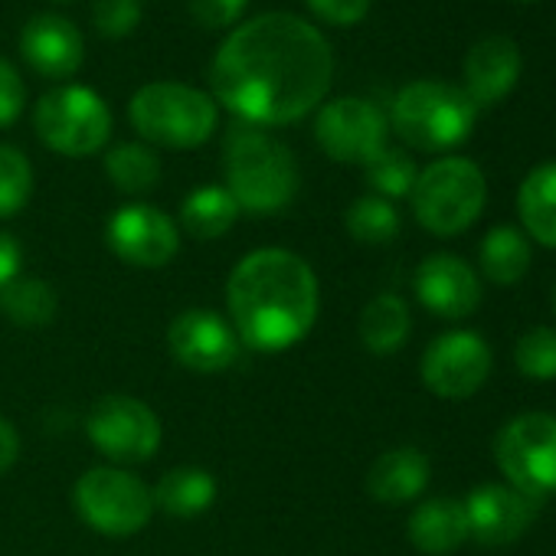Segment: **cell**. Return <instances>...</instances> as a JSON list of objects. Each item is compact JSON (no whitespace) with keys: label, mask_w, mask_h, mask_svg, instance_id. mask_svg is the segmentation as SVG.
Returning <instances> with one entry per match:
<instances>
[{"label":"cell","mask_w":556,"mask_h":556,"mask_svg":"<svg viewBox=\"0 0 556 556\" xmlns=\"http://www.w3.org/2000/svg\"><path fill=\"white\" fill-rule=\"evenodd\" d=\"M105 239L122 262L138 265V268H164L180 249L177 223L164 210L148 206V203L122 206L109 219Z\"/></svg>","instance_id":"obj_13"},{"label":"cell","mask_w":556,"mask_h":556,"mask_svg":"<svg viewBox=\"0 0 556 556\" xmlns=\"http://www.w3.org/2000/svg\"><path fill=\"white\" fill-rule=\"evenodd\" d=\"M226 190L249 213H282L299 193V161L295 154L262 128H232L223 148Z\"/></svg>","instance_id":"obj_3"},{"label":"cell","mask_w":556,"mask_h":556,"mask_svg":"<svg viewBox=\"0 0 556 556\" xmlns=\"http://www.w3.org/2000/svg\"><path fill=\"white\" fill-rule=\"evenodd\" d=\"M40 141L66 157H89L109 144L112 112L89 86H63L47 92L34 112Z\"/></svg>","instance_id":"obj_8"},{"label":"cell","mask_w":556,"mask_h":556,"mask_svg":"<svg viewBox=\"0 0 556 556\" xmlns=\"http://www.w3.org/2000/svg\"><path fill=\"white\" fill-rule=\"evenodd\" d=\"M494 357L481 334L448 331L435 338L422 354V383L442 400H468L491 377Z\"/></svg>","instance_id":"obj_11"},{"label":"cell","mask_w":556,"mask_h":556,"mask_svg":"<svg viewBox=\"0 0 556 556\" xmlns=\"http://www.w3.org/2000/svg\"><path fill=\"white\" fill-rule=\"evenodd\" d=\"M56 292L43 278H14L0 289V315L17 328H43L56 318Z\"/></svg>","instance_id":"obj_26"},{"label":"cell","mask_w":556,"mask_h":556,"mask_svg":"<svg viewBox=\"0 0 556 556\" xmlns=\"http://www.w3.org/2000/svg\"><path fill=\"white\" fill-rule=\"evenodd\" d=\"M478 122V105L471 96L452 83H409L393 102L396 135L419 151H448L462 144Z\"/></svg>","instance_id":"obj_5"},{"label":"cell","mask_w":556,"mask_h":556,"mask_svg":"<svg viewBox=\"0 0 556 556\" xmlns=\"http://www.w3.org/2000/svg\"><path fill=\"white\" fill-rule=\"evenodd\" d=\"M370 4H374V0H308V8L321 21H328L334 27H354V24H361L367 17Z\"/></svg>","instance_id":"obj_35"},{"label":"cell","mask_w":556,"mask_h":556,"mask_svg":"<svg viewBox=\"0 0 556 556\" xmlns=\"http://www.w3.org/2000/svg\"><path fill=\"white\" fill-rule=\"evenodd\" d=\"M348 232L364 242V245H387L400 232V213L390 200L383 197H361L351 203L348 216Z\"/></svg>","instance_id":"obj_28"},{"label":"cell","mask_w":556,"mask_h":556,"mask_svg":"<svg viewBox=\"0 0 556 556\" xmlns=\"http://www.w3.org/2000/svg\"><path fill=\"white\" fill-rule=\"evenodd\" d=\"M520 79V50L510 37L491 34L481 37L468 56H465V92L471 96V102L481 105H494L501 102Z\"/></svg>","instance_id":"obj_18"},{"label":"cell","mask_w":556,"mask_h":556,"mask_svg":"<svg viewBox=\"0 0 556 556\" xmlns=\"http://www.w3.org/2000/svg\"><path fill=\"white\" fill-rule=\"evenodd\" d=\"M494 462L510 488L536 504L556 494V416L520 413L494 435Z\"/></svg>","instance_id":"obj_7"},{"label":"cell","mask_w":556,"mask_h":556,"mask_svg":"<svg viewBox=\"0 0 556 556\" xmlns=\"http://www.w3.org/2000/svg\"><path fill=\"white\" fill-rule=\"evenodd\" d=\"M367 184L377 190V197L383 200H400V197H409L413 187H416V164L406 151H396V148H383L380 154H374L367 164Z\"/></svg>","instance_id":"obj_29"},{"label":"cell","mask_w":556,"mask_h":556,"mask_svg":"<svg viewBox=\"0 0 556 556\" xmlns=\"http://www.w3.org/2000/svg\"><path fill=\"white\" fill-rule=\"evenodd\" d=\"M249 0H187L190 8V17L206 27V30H223V27H232L242 11H245Z\"/></svg>","instance_id":"obj_33"},{"label":"cell","mask_w":556,"mask_h":556,"mask_svg":"<svg viewBox=\"0 0 556 556\" xmlns=\"http://www.w3.org/2000/svg\"><path fill=\"white\" fill-rule=\"evenodd\" d=\"M533 262V249L523 229L514 226H494L478 249V265L481 275L494 286H517L520 278L527 275Z\"/></svg>","instance_id":"obj_22"},{"label":"cell","mask_w":556,"mask_h":556,"mask_svg":"<svg viewBox=\"0 0 556 556\" xmlns=\"http://www.w3.org/2000/svg\"><path fill=\"white\" fill-rule=\"evenodd\" d=\"M226 305L242 344L278 354L312 334L321 308L318 278L289 249H255L229 271Z\"/></svg>","instance_id":"obj_2"},{"label":"cell","mask_w":556,"mask_h":556,"mask_svg":"<svg viewBox=\"0 0 556 556\" xmlns=\"http://www.w3.org/2000/svg\"><path fill=\"white\" fill-rule=\"evenodd\" d=\"M429 475H432V465H429V458L419 448H413V445L390 448V452H383L370 465V471H367V491H370L374 501L390 504V507H400V504L416 501L426 491Z\"/></svg>","instance_id":"obj_19"},{"label":"cell","mask_w":556,"mask_h":556,"mask_svg":"<svg viewBox=\"0 0 556 556\" xmlns=\"http://www.w3.org/2000/svg\"><path fill=\"white\" fill-rule=\"evenodd\" d=\"M462 504H465L468 536L481 546H507L520 540L540 510L533 497L520 494L510 484H481Z\"/></svg>","instance_id":"obj_16"},{"label":"cell","mask_w":556,"mask_h":556,"mask_svg":"<svg viewBox=\"0 0 556 556\" xmlns=\"http://www.w3.org/2000/svg\"><path fill=\"white\" fill-rule=\"evenodd\" d=\"M413 331V318H409V305L400 295H377L367 302V308L361 312V341L370 354H396Z\"/></svg>","instance_id":"obj_23"},{"label":"cell","mask_w":556,"mask_h":556,"mask_svg":"<svg viewBox=\"0 0 556 556\" xmlns=\"http://www.w3.org/2000/svg\"><path fill=\"white\" fill-rule=\"evenodd\" d=\"M79 517L102 536L141 533L154 514L151 488L122 468H92L73 488Z\"/></svg>","instance_id":"obj_9"},{"label":"cell","mask_w":556,"mask_h":556,"mask_svg":"<svg viewBox=\"0 0 556 556\" xmlns=\"http://www.w3.org/2000/svg\"><path fill=\"white\" fill-rule=\"evenodd\" d=\"M465 540L468 520L458 497H429L409 517V543L426 556H448Z\"/></svg>","instance_id":"obj_20"},{"label":"cell","mask_w":556,"mask_h":556,"mask_svg":"<svg viewBox=\"0 0 556 556\" xmlns=\"http://www.w3.org/2000/svg\"><path fill=\"white\" fill-rule=\"evenodd\" d=\"M154 494V507L174 514V517H197L216 501V478L206 468L180 465L161 475Z\"/></svg>","instance_id":"obj_24"},{"label":"cell","mask_w":556,"mask_h":556,"mask_svg":"<svg viewBox=\"0 0 556 556\" xmlns=\"http://www.w3.org/2000/svg\"><path fill=\"white\" fill-rule=\"evenodd\" d=\"M167 344L177 364L193 374H223L239 357V338L232 325L206 308L177 315L167 331Z\"/></svg>","instance_id":"obj_15"},{"label":"cell","mask_w":556,"mask_h":556,"mask_svg":"<svg viewBox=\"0 0 556 556\" xmlns=\"http://www.w3.org/2000/svg\"><path fill=\"white\" fill-rule=\"evenodd\" d=\"M409 200L422 229L432 236H458L481 216L488 184L475 161L442 157L419 170Z\"/></svg>","instance_id":"obj_6"},{"label":"cell","mask_w":556,"mask_h":556,"mask_svg":"<svg viewBox=\"0 0 556 556\" xmlns=\"http://www.w3.org/2000/svg\"><path fill=\"white\" fill-rule=\"evenodd\" d=\"M334 79V53L325 34L271 11L239 24L213 56V96L245 125H289L318 109Z\"/></svg>","instance_id":"obj_1"},{"label":"cell","mask_w":556,"mask_h":556,"mask_svg":"<svg viewBox=\"0 0 556 556\" xmlns=\"http://www.w3.org/2000/svg\"><path fill=\"white\" fill-rule=\"evenodd\" d=\"M34 193V167L14 144H0V219L17 216Z\"/></svg>","instance_id":"obj_30"},{"label":"cell","mask_w":556,"mask_h":556,"mask_svg":"<svg viewBox=\"0 0 556 556\" xmlns=\"http://www.w3.org/2000/svg\"><path fill=\"white\" fill-rule=\"evenodd\" d=\"M92 21L102 37L122 40L141 24V0H96Z\"/></svg>","instance_id":"obj_32"},{"label":"cell","mask_w":556,"mask_h":556,"mask_svg":"<svg viewBox=\"0 0 556 556\" xmlns=\"http://www.w3.org/2000/svg\"><path fill=\"white\" fill-rule=\"evenodd\" d=\"M517 213L527 239L556 249V161L536 164L523 177L517 190Z\"/></svg>","instance_id":"obj_21"},{"label":"cell","mask_w":556,"mask_h":556,"mask_svg":"<svg viewBox=\"0 0 556 556\" xmlns=\"http://www.w3.org/2000/svg\"><path fill=\"white\" fill-rule=\"evenodd\" d=\"M135 131L161 148H200L216 131V102L184 83H148L128 105Z\"/></svg>","instance_id":"obj_4"},{"label":"cell","mask_w":556,"mask_h":556,"mask_svg":"<svg viewBox=\"0 0 556 556\" xmlns=\"http://www.w3.org/2000/svg\"><path fill=\"white\" fill-rule=\"evenodd\" d=\"M315 138L341 164H367L387 148V118L367 99H334L318 112Z\"/></svg>","instance_id":"obj_12"},{"label":"cell","mask_w":556,"mask_h":556,"mask_svg":"<svg viewBox=\"0 0 556 556\" xmlns=\"http://www.w3.org/2000/svg\"><path fill=\"white\" fill-rule=\"evenodd\" d=\"M105 174L122 193H148L161 180V161L148 144H118L105 154Z\"/></svg>","instance_id":"obj_27"},{"label":"cell","mask_w":556,"mask_h":556,"mask_svg":"<svg viewBox=\"0 0 556 556\" xmlns=\"http://www.w3.org/2000/svg\"><path fill=\"white\" fill-rule=\"evenodd\" d=\"M413 289L422 308H429L435 318H445V321H462L475 315L481 305L478 271L452 252L426 255L416 268Z\"/></svg>","instance_id":"obj_14"},{"label":"cell","mask_w":556,"mask_h":556,"mask_svg":"<svg viewBox=\"0 0 556 556\" xmlns=\"http://www.w3.org/2000/svg\"><path fill=\"white\" fill-rule=\"evenodd\" d=\"M86 432L105 458L122 465L148 462L161 445L157 413L125 393L102 396L86 416Z\"/></svg>","instance_id":"obj_10"},{"label":"cell","mask_w":556,"mask_h":556,"mask_svg":"<svg viewBox=\"0 0 556 556\" xmlns=\"http://www.w3.org/2000/svg\"><path fill=\"white\" fill-rule=\"evenodd\" d=\"M514 364L527 380H553L556 377V331L530 328L514 344Z\"/></svg>","instance_id":"obj_31"},{"label":"cell","mask_w":556,"mask_h":556,"mask_svg":"<svg viewBox=\"0 0 556 556\" xmlns=\"http://www.w3.org/2000/svg\"><path fill=\"white\" fill-rule=\"evenodd\" d=\"M21 265H24V249H21V242H17L11 232L0 229V289L14 282V278L21 275Z\"/></svg>","instance_id":"obj_36"},{"label":"cell","mask_w":556,"mask_h":556,"mask_svg":"<svg viewBox=\"0 0 556 556\" xmlns=\"http://www.w3.org/2000/svg\"><path fill=\"white\" fill-rule=\"evenodd\" d=\"M17 455H21V435L8 419H0V475L14 468Z\"/></svg>","instance_id":"obj_37"},{"label":"cell","mask_w":556,"mask_h":556,"mask_svg":"<svg viewBox=\"0 0 556 556\" xmlns=\"http://www.w3.org/2000/svg\"><path fill=\"white\" fill-rule=\"evenodd\" d=\"M239 203L226 187H197L180 203V223L193 239H219L232 229Z\"/></svg>","instance_id":"obj_25"},{"label":"cell","mask_w":556,"mask_h":556,"mask_svg":"<svg viewBox=\"0 0 556 556\" xmlns=\"http://www.w3.org/2000/svg\"><path fill=\"white\" fill-rule=\"evenodd\" d=\"M24 105H27L24 79L4 56H0V128L14 125L24 115Z\"/></svg>","instance_id":"obj_34"},{"label":"cell","mask_w":556,"mask_h":556,"mask_svg":"<svg viewBox=\"0 0 556 556\" xmlns=\"http://www.w3.org/2000/svg\"><path fill=\"white\" fill-rule=\"evenodd\" d=\"M553 312H556V286H553Z\"/></svg>","instance_id":"obj_38"},{"label":"cell","mask_w":556,"mask_h":556,"mask_svg":"<svg viewBox=\"0 0 556 556\" xmlns=\"http://www.w3.org/2000/svg\"><path fill=\"white\" fill-rule=\"evenodd\" d=\"M24 60L47 79H70L86 60V43L76 24L56 14H37L21 30Z\"/></svg>","instance_id":"obj_17"}]
</instances>
